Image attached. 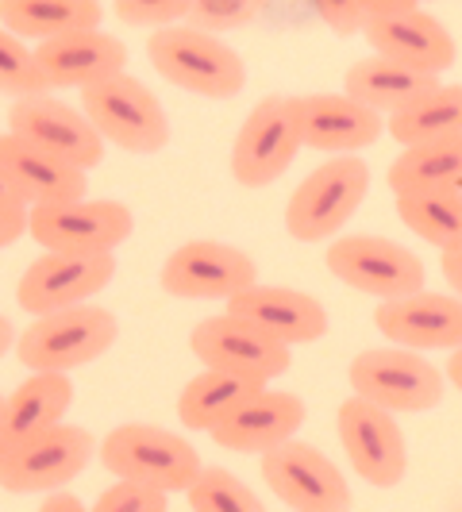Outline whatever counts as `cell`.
<instances>
[{
	"mask_svg": "<svg viewBox=\"0 0 462 512\" xmlns=\"http://www.w3.org/2000/svg\"><path fill=\"white\" fill-rule=\"evenodd\" d=\"M39 66L51 81V89H97L104 81L124 74L128 66V47L124 39L108 35V31H81L35 47Z\"/></svg>",
	"mask_w": 462,
	"mask_h": 512,
	"instance_id": "obj_24",
	"label": "cell"
},
{
	"mask_svg": "<svg viewBox=\"0 0 462 512\" xmlns=\"http://www.w3.org/2000/svg\"><path fill=\"white\" fill-rule=\"evenodd\" d=\"M316 16L332 27L339 39L366 35L370 16H366V0H343V4H316Z\"/></svg>",
	"mask_w": 462,
	"mask_h": 512,
	"instance_id": "obj_37",
	"label": "cell"
},
{
	"mask_svg": "<svg viewBox=\"0 0 462 512\" xmlns=\"http://www.w3.org/2000/svg\"><path fill=\"white\" fill-rule=\"evenodd\" d=\"M81 112L101 131L104 143L128 154H158L170 147V116L151 89L131 74L81 93Z\"/></svg>",
	"mask_w": 462,
	"mask_h": 512,
	"instance_id": "obj_5",
	"label": "cell"
},
{
	"mask_svg": "<svg viewBox=\"0 0 462 512\" xmlns=\"http://www.w3.org/2000/svg\"><path fill=\"white\" fill-rule=\"evenodd\" d=\"M439 89H443L439 77L416 74V70H409V66L389 62V58H378V54L362 58V62H355V66L343 74V93H347L351 101L374 108V112L385 116V120L409 112L412 104H420L424 97L439 93Z\"/></svg>",
	"mask_w": 462,
	"mask_h": 512,
	"instance_id": "obj_25",
	"label": "cell"
},
{
	"mask_svg": "<svg viewBox=\"0 0 462 512\" xmlns=\"http://www.w3.org/2000/svg\"><path fill=\"white\" fill-rule=\"evenodd\" d=\"M101 455V443L81 424H58L54 432L27 443L24 451L0 459V486L8 493H54Z\"/></svg>",
	"mask_w": 462,
	"mask_h": 512,
	"instance_id": "obj_15",
	"label": "cell"
},
{
	"mask_svg": "<svg viewBox=\"0 0 462 512\" xmlns=\"http://www.w3.org/2000/svg\"><path fill=\"white\" fill-rule=\"evenodd\" d=\"M193 0H116L112 16L128 27H147V31H166V27L189 24Z\"/></svg>",
	"mask_w": 462,
	"mask_h": 512,
	"instance_id": "obj_34",
	"label": "cell"
},
{
	"mask_svg": "<svg viewBox=\"0 0 462 512\" xmlns=\"http://www.w3.org/2000/svg\"><path fill=\"white\" fill-rule=\"evenodd\" d=\"M193 512H266L262 497L247 482H239L224 466H205V474L185 493Z\"/></svg>",
	"mask_w": 462,
	"mask_h": 512,
	"instance_id": "obj_31",
	"label": "cell"
},
{
	"mask_svg": "<svg viewBox=\"0 0 462 512\" xmlns=\"http://www.w3.org/2000/svg\"><path fill=\"white\" fill-rule=\"evenodd\" d=\"M397 216L412 235L439 247L443 255L462 251V193H409V197H397Z\"/></svg>",
	"mask_w": 462,
	"mask_h": 512,
	"instance_id": "obj_30",
	"label": "cell"
},
{
	"mask_svg": "<svg viewBox=\"0 0 462 512\" xmlns=\"http://www.w3.org/2000/svg\"><path fill=\"white\" fill-rule=\"evenodd\" d=\"M147 58L158 77L205 101H231L247 85V66L239 51L189 24L154 31L147 39Z\"/></svg>",
	"mask_w": 462,
	"mask_h": 512,
	"instance_id": "obj_1",
	"label": "cell"
},
{
	"mask_svg": "<svg viewBox=\"0 0 462 512\" xmlns=\"http://www.w3.org/2000/svg\"><path fill=\"white\" fill-rule=\"evenodd\" d=\"M4 31L20 35L24 43H54L81 31H101L104 4L97 0H4L0 4Z\"/></svg>",
	"mask_w": 462,
	"mask_h": 512,
	"instance_id": "obj_26",
	"label": "cell"
},
{
	"mask_svg": "<svg viewBox=\"0 0 462 512\" xmlns=\"http://www.w3.org/2000/svg\"><path fill=\"white\" fill-rule=\"evenodd\" d=\"M347 382L355 397L385 412H432L443 401V370L405 347H370L351 359Z\"/></svg>",
	"mask_w": 462,
	"mask_h": 512,
	"instance_id": "obj_6",
	"label": "cell"
},
{
	"mask_svg": "<svg viewBox=\"0 0 462 512\" xmlns=\"http://www.w3.org/2000/svg\"><path fill=\"white\" fill-rule=\"evenodd\" d=\"M12 135L27 139L31 147L54 154L62 162H70L77 170H93L104 162V139L101 131L89 124L85 112L70 108L58 97H35V101H16L12 104Z\"/></svg>",
	"mask_w": 462,
	"mask_h": 512,
	"instance_id": "obj_16",
	"label": "cell"
},
{
	"mask_svg": "<svg viewBox=\"0 0 462 512\" xmlns=\"http://www.w3.org/2000/svg\"><path fill=\"white\" fill-rule=\"evenodd\" d=\"M374 328L405 351H462V297L447 293H412L401 301L374 308Z\"/></svg>",
	"mask_w": 462,
	"mask_h": 512,
	"instance_id": "obj_17",
	"label": "cell"
},
{
	"mask_svg": "<svg viewBox=\"0 0 462 512\" xmlns=\"http://www.w3.org/2000/svg\"><path fill=\"white\" fill-rule=\"evenodd\" d=\"M116 278V255H58V251H43L24 278L16 285V301L24 312L39 316H54L66 308L89 305V297H97L108 282Z\"/></svg>",
	"mask_w": 462,
	"mask_h": 512,
	"instance_id": "obj_14",
	"label": "cell"
},
{
	"mask_svg": "<svg viewBox=\"0 0 462 512\" xmlns=\"http://www.w3.org/2000/svg\"><path fill=\"white\" fill-rule=\"evenodd\" d=\"M305 416V401L297 393L262 389L243 409L231 412L228 420L212 432V439H216V447L235 451V455H270L282 443L297 439Z\"/></svg>",
	"mask_w": 462,
	"mask_h": 512,
	"instance_id": "obj_21",
	"label": "cell"
},
{
	"mask_svg": "<svg viewBox=\"0 0 462 512\" xmlns=\"http://www.w3.org/2000/svg\"><path fill=\"white\" fill-rule=\"evenodd\" d=\"M447 382H451L462 393V351H455V355L447 359Z\"/></svg>",
	"mask_w": 462,
	"mask_h": 512,
	"instance_id": "obj_40",
	"label": "cell"
},
{
	"mask_svg": "<svg viewBox=\"0 0 462 512\" xmlns=\"http://www.w3.org/2000/svg\"><path fill=\"white\" fill-rule=\"evenodd\" d=\"M335 428H339L347 462L355 466L362 482H370L374 489H393L405 482L409 447H405V432L397 428L393 412L378 409L362 397H351L335 412Z\"/></svg>",
	"mask_w": 462,
	"mask_h": 512,
	"instance_id": "obj_12",
	"label": "cell"
},
{
	"mask_svg": "<svg viewBox=\"0 0 462 512\" xmlns=\"http://www.w3.org/2000/svg\"><path fill=\"white\" fill-rule=\"evenodd\" d=\"M158 285L181 301H235L258 285V266L243 247L220 239H189L166 255Z\"/></svg>",
	"mask_w": 462,
	"mask_h": 512,
	"instance_id": "obj_8",
	"label": "cell"
},
{
	"mask_svg": "<svg viewBox=\"0 0 462 512\" xmlns=\"http://www.w3.org/2000/svg\"><path fill=\"white\" fill-rule=\"evenodd\" d=\"M385 185L393 197L409 193H462V135L459 139H439L405 147L393 158Z\"/></svg>",
	"mask_w": 462,
	"mask_h": 512,
	"instance_id": "obj_27",
	"label": "cell"
},
{
	"mask_svg": "<svg viewBox=\"0 0 462 512\" xmlns=\"http://www.w3.org/2000/svg\"><path fill=\"white\" fill-rule=\"evenodd\" d=\"M131 231L135 216L124 201H77L31 212V239L58 255H112Z\"/></svg>",
	"mask_w": 462,
	"mask_h": 512,
	"instance_id": "obj_13",
	"label": "cell"
},
{
	"mask_svg": "<svg viewBox=\"0 0 462 512\" xmlns=\"http://www.w3.org/2000/svg\"><path fill=\"white\" fill-rule=\"evenodd\" d=\"M389 135L401 147L439 143V139H459L462 135V85H443L439 93L412 104L409 112L389 116Z\"/></svg>",
	"mask_w": 462,
	"mask_h": 512,
	"instance_id": "obj_29",
	"label": "cell"
},
{
	"mask_svg": "<svg viewBox=\"0 0 462 512\" xmlns=\"http://www.w3.org/2000/svg\"><path fill=\"white\" fill-rule=\"evenodd\" d=\"M297 116H301L305 147L335 154V158L366 151L382 139V131H389L385 116L351 101L347 93H305L297 97Z\"/></svg>",
	"mask_w": 462,
	"mask_h": 512,
	"instance_id": "obj_18",
	"label": "cell"
},
{
	"mask_svg": "<svg viewBox=\"0 0 462 512\" xmlns=\"http://www.w3.org/2000/svg\"><path fill=\"white\" fill-rule=\"evenodd\" d=\"M31 212H35V208L24 201V193H20L16 185L0 181V243H4V247L20 243V235L31 231Z\"/></svg>",
	"mask_w": 462,
	"mask_h": 512,
	"instance_id": "obj_36",
	"label": "cell"
},
{
	"mask_svg": "<svg viewBox=\"0 0 462 512\" xmlns=\"http://www.w3.org/2000/svg\"><path fill=\"white\" fill-rule=\"evenodd\" d=\"M189 351L201 359L205 370H224V374H239L258 385H270L282 378L293 362V347H285L266 332L251 328L247 320L235 316H208L189 332Z\"/></svg>",
	"mask_w": 462,
	"mask_h": 512,
	"instance_id": "obj_11",
	"label": "cell"
},
{
	"mask_svg": "<svg viewBox=\"0 0 462 512\" xmlns=\"http://www.w3.org/2000/svg\"><path fill=\"white\" fill-rule=\"evenodd\" d=\"M101 466L116 474V482H139L162 493H189L193 482L205 474L197 447L158 424L112 428L101 439Z\"/></svg>",
	"mask_w": 462,
	"mask_h": 512,
	"instance_id": "obj_2",
	"label": "cell"
},
{
	"mask_svg": "<svg viewBox=\"0 0 462 512\" xmlns=\"http://www.w3.org/2000/svg\"><path fill=\"white\" fill-rule=\"evenodd\" d=\"M74 405L70 374H31L0 405V459L24 451L27 443L54 432Z\"/></svg>",
	"mask_w": 462,
	"mask_h": 512,
	"instance_id": "obj_22",
	"label": "cell"
},
{
	"mask_svg": "<svg viewBox=\"0 0 462 512\" xmlns=\"http://www.w3.org/2000/svg\"><path fill=\"white\" fill-rule=\"evenodd\" d=\"M324 266L332 278L359 289L366 297L401 301L412 293H424V262L409 247L382 239V235H343L324 251Z\"/></svg>",
	"mask_w": 462,
	"mask_h": 512,
	"instance_id": "obj_9",
	"label": "cell"
},
{
	"mask_svg": "<svg viewBox=\"0 0 462 512\" xmlns=\"http://www.w3.org/2000/svg\"><path fill=\"white\" fill-rule=\"evenodd\" d=\"M370 193V166L359 154L328 158L285 201V231L297 243H324L359 212Z\"/></svg>",
	"mask_w": 462,
	"mask_h": 512,
	"instance_id": "obj_4",
	"label": "cell"
},
{
	"mask_svg": "<svg viewBox=\"0 0 462 512\" xmlns=\"http://www.w3.org/2000/svg\"><path fill=\"white\" fill-rule=\"evenodd\" d=\"M305 147L297 97H262L247 112L231 147V178L243 189L274 185Z\"/></svg>",
	"mask_w": 462,
	"mask_h": 512,
	"instance_id": "obj_7",
	"label": "cell"
},
{
	"mask_svg": "<svg viewBox=\"0 0 462 512\" xmlns=\"http://www.w3.org/2000/svg\"><path fill=\"white\" fill-rule=\"evenodd\" d=\"M39 512H89V509L77 501L74 493H51V497L39 505Z\"/></svg>",
	"mask_w": 462,
	"mask_h": 512,
	"instance_id": "obj_39",
	"label": "cell"
},
{
	"mask_svg": "<svg viewBox=\"0 0 462 512\" xmlns=\"http://www.w3.org/2000/svg\"><path fill=\"white\" fill-rule=\"evenodd\" d=\"M378 58L389 62H401L416 74L439 77L443 70L455 66V39L451 31L439 24L432 12L424 8H412L405 16H393V20H378V24L366 27L362 35Z\"/></svg>",
	"mask_w": 462,
	"mask_h": 512,
	"instance_id": "obj_23",
	"label": "cell"
},
{
	"mask_svg": "<svg viewBox=\"0 0 462 512\" xmlns=\"http://www.w3.org/2000/svg\"><path fill=\"white\" fill-rule=\"evenodd\" d=\"M443 278H447V285L455 289V297H462V251H451V255H443Z\"/></svg>",
	"mask_w": 462,
	"mask_h": 512,
	"instance_id": "obj_38",
	"label": "cell"
},
{
	"mask_svg": "<svg viewBox=\"0 0 462 512\" xmlns=\"http://www.w3.org/2000/svg\"><path fill=\"white\" fill-rule=\"evenodd\" d=\"M258 16H262L258 0H193L189 27L220 39L224 31H239V27L255 24Z\"/></svg>",
	"mask_w": 462,
	"mask_h": 512,
	"instance_id": "obj_33",
	"label": "cell"
},
{
	"mask_svg": "<svg viewBox=\"0 0 462 512\" xmlns=\"http://www.w3.org/2000/svg\"><path fill=\"white\" fill-rule=\"evenodd\" d=\"M262 482L278 493L289 512H351L355 497L347 474L320 447L289 439L278 451L262 455Z\"/></svg>",
	"mask_w": 462,
	"mask_h": 512,
	"instance_id": "obj_10",
	"label": "cell"
},
{
	"mask_svg": "<svg viewBox=\"0 0 462 512\" xmlns=\"http://www.w3.org/2000/svg\"><path fill=\"white\" fill-rule=\"evenodd\" d=\"M120 320L101 305H77L54 316H39L16 339V359L31 374H70L85 362L112 351Z\"/></svg>",
	"mask_w": 462,
	"mask_h": 512,
	"instance_id": "obj_3",
	"label": "cell"
},
{
	"mask_svg": "<svg viewBox=\"0 0 462 512\" xmlns=\"http://www.w3.org/2000/svg\"><path fill=\"white\" fill-rule=\"evenodd\" d=\"M0 85L16 101L51 97V81H47L43 66H39V54L31 51L20 35H12V31L0 35Z\"/></svg>",
	"mask_w": 462,
	"mask_h": 512,
	"instance_id": "obj_32",
	"label": "cell"
},
{
	"mask_svg": "<svg viewBox=\"0 0 462 512\" xmlns=\"http://www.w3.org/2000/svg\"><path fill=\"white\" fill-rule=\"evenodd\" d=\"M0 181L16 185L31 208H54V205H77L89 201V178L70 162L54 154L31 147L27 139L4 131L0 139Z\"/></svg>",
	"mask_w": 462,
	"mask_h": 512,
	"instance_id": "obj_20",
	"label": "cell"
},
{
	"mask_svg": "<svg viewBox=\"0 0 462 512\" xmlns=\"http://www.w3.org/2000/svg\"><path fill=\"white\" fill-rule=\"evenodd\" d=\"M270 389L239 374H224V370H205L193 382H185L178 397V420L193 432H216L235 409H243L255 393Z\"/></svg>",
	"mask_w": 462,
	"mask_h": 512,
	"instance_id": "obj_28",
	"label": "cell"
},
{
	"mask_svg": "<svg viewBox=\"0 0 462 512\" xmlns=\"http://www.w3.org/2000/svg\"><path fill=\"white\" fill-rule=\"evenodd\" d=\"M166 509H170V493L139 486V482H112L89 512H166Z\"/></svg>",
	"mask_w": 462,
	"mask_h": 512,
	"instance_id": "obj_35",
	"label": "cell"
},
{
	"mask_svg": "<svg viewBox=\"0 0 462 512\" xmlns=\"http://www.w3.org/2000/svg\"><path fill=\"white\" fill-rule=\"evenodd\" d=\"M228 316L247 320L251 328L266 332L285 347H305L328 335V308L320 305L312 293L301 289H285V285H262L239 293L228 301Z\"/></svg>",
	"mask_w": 462,
	"mask_h": 512,
	"instance_id": "obj_19",
	"label": "cell"
}]
</instances>
